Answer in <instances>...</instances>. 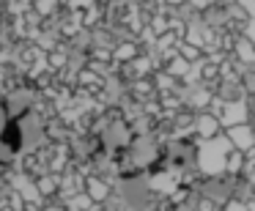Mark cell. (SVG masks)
<instances>
[]
</instances>
